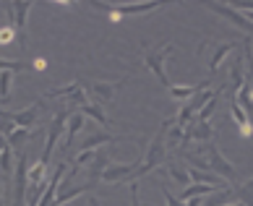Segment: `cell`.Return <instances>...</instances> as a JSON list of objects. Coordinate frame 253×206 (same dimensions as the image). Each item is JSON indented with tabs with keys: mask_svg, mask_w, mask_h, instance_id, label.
Masks as SVG:
<instances>
[{
	"mask_svg": "<svg viewBox=\"0 0 253 206\" xmlns=\"http://www.w3.org/2000/svg\"><path fill=\"white\" fill-rule=\"evenodd\" d=\"M199 157H206L209 170L217 172L219 177H224V180H232V183L238 180V170L232 167V162H227V159L222 157V152H219V146H217V141H214V138H211V141H204Z\"/></svg>",
	"mask_w": 253,
	"mask_h": 206,
	"instance_id": "obj_1",
	"label": "cell"
},
{
	"mask_svg": "<svg viewBox=\"0 0 253 206\" xmlns=\"http://www.w3.org/2000/svg\"><path fill=\"white\" fill-rule=\"evenodd\" d=\"M97 8V11H105L110 21H120L123 16H136V13H149L154 11V8H159L162 3H157V0H152V3H130V5H107V3H91Z\"/></svg>",
	"mask_w": 253,
	"mask_h": 206,
	"instance_id": "obj_2",
	"label": "cell"
},
{
	"mask_svg": "<svg viewBox=\"0 0 253 206\" xmlns=\"http://www.w3.org/2000/svg\"><path fill=\"white\" fill-rule=\"evenodd\" d=\"M120 86V81H91V83H84V91L89 94V102L91 105H107V102L112 99V94H115V89Z\"/></svg>",
	"mask_w": 253,
	"mask_h": 206,
	"instance_id": "obj_3",
	"label": "cell"
},
{
	"mask_svg": "<svg viewBox=\"0 0 253 206\" xmlns=\"http://www.w3.org/2000/svg\"><path fill=\"white\" fill-rule=\"evenodd\" d=\"M172 52H175L172 44H165V47H159L157 52H149V55H146V65H149V68H152V71L157 73V79L162 81V86H167V89L172 86V81L167 79V73H165V60L170 58Z\"/></svg>",
	"mask_w": 253,
	"mask_h": 206,
	"instance_id": "obj_4",
	"label": "cell"
},
{
	"mask_svg": "<svg viewBox=\"0 0 253 206\" xmlns=\"http://www.w3.org/2000/svg\"><path fill=\"white\" fill-rule=\"evenodd\" d=\"M71 115H73V112H58V115H55L52 125H50V136H47V144H44V152H42V157H40V162H42V165H50L52 149H55V144H58V138H60L63 128H65V120H71Z\"/></svg>",
	"mask_w": 253,
	"mask_h": 206,
	"instance_id": "obj_5",
	"label": "cell"
},
{
	"mask_svg": "<svg viewBox=\"0 0 253 206\" xmlns=\"http://www.w3.org/2000/svg\"><path fill=\"white\" fill-rule=\"evenodd\" d=\"M209 8L214 13H219V16H224L227 21H232L235 26H240L243 32H248V34H253V21H248L246 16H243L240 11H235L232 5H222V3H209Z\"/></svg>",
	"mask_w": 253,
	"mask_h": 206,
	"instance_id": "obj_6",
	"label": "cell"
},
{
	"mask_svg": "<svg viewBox=\"0 0 253 206\" xmlns=\"http://www.w3.org/2000/svg\"><path fill=\"white\" fill-rule=\"evenodd\" d=\"M18 167H16V177H13V201H16V206H21V201H24V188L29 185V170H26V154H21L18 157V162H16Z\"/></svg>",
	"mask_w": 253,
	"mask_h": 206,
	"instance_id": "obj_7",
	"label": "cell"
},
{
	"mask_svg": "<svg viewBox=\"0 0 253 206\" xmlns=\"http://www.w3.org/2000/svg\"><path fill=\"white\" fill-rule=\"evenodd\" d=\"M40 107H42V99L34 102L32 107H26L21 112H3V120H11V123H16L18 128H29L37 123V115H40Z\"/></svg>",
	"mask_w": 253,
	"mask_h": 206,
	"instance_id": "obj_8",
	"label": "cell"
},
{
	"mask_svg": "<svg viewBox=\"0 0 253 206\" xmlns=\"http://www.w3.org/2000/svg\"><path fill=\"white\" fill-rule=\"evenodd\" d=\"M32 5L29 0H24V3H13V24H16V29H18V37H21V47L26 50V13L32 11Z\"/></svg>",
	"mask_w": 253,
	"mask_h": 206,
	"instance_id": "obj_9",
	"label": "cell"
},
{
	"mask_svg": "<svg viewBox=\"0 0 253 206\" xmlns=\"http://www.w3.org/2000/svg\"><path fill=\"white\" fill-rule=\"evenodd\" d=\"M107 167H112V165H110V157H107L105 149H99L97 157H94V162L89 165V180H86V183H89V185H97V183L102 180V175H105Z\"/></svg>",
	"mask_w": 253,
	"mask_h": 206,
	"instance_id": "obj_10",
	"label": "cell"
},
{
	"mask_svg": "<svg viewBox=\"0 0 253 206\" xmlns=\"http://www.w3.org/2000/svg\"><path fill=\"white\" fill-rule=\"evenodd\" d=\"M214 138V130H211V125L209 123H201V120H196V123L185 130V141L183 144H191V141H211Z\"/></svg>",
	"mask_w": 253,
	"mask_h": 206,
	"instance_id": "obj_11",
	"label": "cell"
},
{
	"mask_svg": "<svg viewBox=\"0 0 253 206\" xmlns=\"http://www.w3.org/2000/svg\"><path fill=\"white\" fill-rule=\"evenodd\" d=\"M211 47L214 50H211V55H209V60H206V63H209V71L214 73L219 68V63L227 58L232 50H235V42H211Z\"/></svg>",
	"mask_w": 253,
	"mask_h": 206,
	"instance_id": "obj_12",
	"label": "cell"
},
{
	"mask_svg": "<svg viewBox=\"0 0 253 206\" xmlns=\"http://www.w3.org/2000/svg\"><path fill=\"white\" fill-rule=\"evenodd\" d=\"M84 112L79 110V112H73L71 115V120H68V136H65V141H63V154H68L71 152V144H73V138H76V133L84 128Z\"/></svg>",
	"mask_w": 253,
	"mask_h": 206,
	"instance_id": "obj_13",
	"label": "cell"
},
{
	"mask_svg": "<svg viewBox=\"0 0 253 206\" xmlns=\"http://www.w3.org/2000/svg\"><path fill=\"white\" fill-rule=\"evenodd\" d=\"M230 112H232V118H235V123H238V128H240V133L246 136V138L253 136V125H251V120H248V115H246V110L238 105V99H235V102H230Z\"/></svg>",
	"mask_w": 253,
	"mask_h": 206,
	"instance_id": "obj_14",
	"label": "cell"
},
{
	"mask_svg": "<svg viewBox=\"0 0 253 206\" xmlns=\"http://www.w3.org/2000/svg\"><path fill=\"white\" fill-rule=\"evenodd\" d=\"M44 177H47V165L37 162L29 167V191H37V188H47V183H44Z\"/></svg>",
	"mask_w": 253,
	"mask_h": 206,
	"instance_id": "obj_15",
	"label": "cell"
},
{
	"mask_svg": "<svg viewBox=\"0 0 253 206\" xmlns=\"http://www.w3.org/2000/svg\"><path fill=\"white\" fill-rule=\"evenodd\" d=\"M246 76H243V60L232 63V86H230V102H235V94H240V89L246 86Z\"/></svg>",
	"mask_w": 253,
	"mask_h": 206,
	"instance_id": "obj_16",
	"label": "cell"
},
{
	"mask_svg": "<svg viewBox=\"0 0 253 206\" xmlns=\"http://www.w3.org/2000/svg\"><path fill=\"white\" fill-rule=\"evenodd\" d=\"M204 86L206 83L201 81V83H196V86H170V97L172 99H177V102H185V99H191V97H196V91H204Z\"/></svg>",
	"mask_w": 253,
	"mask_h": 206,
	"instance_id": "obj_17",
	"label": "cell"
},
{
	"mask_svg": "<svg viewBox=\"0 0 253 206\" xmlns=\"http://www.w3.org/2000/svg\"><path fill=\"white\" fill-rule=\"evenodd\" d=\"M211 191H219V188H214V185H204V183H193V185H188V188L183 191V201L201 199V196H209Z\"/></svg>",
	"mask_w": 253,
	"mask_h": 206,
	"instance_id": "obj_18",
	"label": "cell"
},
{
	"mask_svg": "<svg viewBox=\"0 0 253 206\" xmlns=\"http://www.w3.org/2000/svg\"><path fill=\"white\" fill-rule=\"evenodd\" d=\"M235 191V201H240V204H246V206H253V177L248 183H243V185H238V188H232Z\"/></svg>",
	"mask_w": 253,
	"mask_h": 206,
	"instance_id": "obj_19",
	"label": "cell"
},
{
	"mask_svg": "<svg viewBox=\"0 0 253 206\" xmlns=\"http://www.w3.org/2000/svg\"><path fill=\"white\" fill-rule=\"evenodd\" d=\"M81 112H84L86 118H94L99 125H110V120H107L105 112H102V107H99V105H91V102H86V105L81 107Z\"/></svg>",
	"mask_w": 253,
	"mask_h": 206,
	"instance_id": "obj_20",
	"label": "cell"
},
{
	"mask_svg": "<svg viewBox=\"0 0 253 206\" xmlns=\"http://www.w3.org/2000/svg\"><path fill=\"white\" fill-rule=\"evenodd\" d=\"M112 141H118V136H110V133L89 136V138H84V152H91L94 146H99V144H112Z\"/></svg>",
	"mask_w": 253,
	"mask_h": 206,
	"instance_id": "obj_21",
	"label": "cell"
},
{
	"mask_svg": "<svg viewBox=\"0 0 253 206\" xmlns=\"http://www.w3.org/2000/svg\"><path fill=\"white\" fill-rule=\"evenodd\" d=\"M219 94H222V89H217V94H214L209 102H206V105H204V110L199 112V115H196V120H201V123H209L211 112L217 110V99H219Z\"/></svg>",
	"mask_w": 253,
	"mask_h": 206,
	"instance_id": "obj_22",
	"label": "cell"
},
{
	"mask_svg": "<svg viewBox=\"0 0 253 206\" xmlns=\"http://www.w3.org/2000/svg\"><path fill=\"white\" fill-rule=\"evenodd\" d=\"M11 172H13V146L5 141L3 144V175L11 177Z\"/></svg>",
	"mask_w": 253,
	"mask_h": 206,
	"instance_id": "obj_23",
	"label": "cell"
},
{
	"mask_svg": "<svg viewBox=\"0 0 253 206\" xmlns=\"http://www.w3.org/2000/svg\"><path fill=\"white\" fill-rule=\"evenodd\" d=\"M26 138H29V130H26V128H13L11 133L5 136V141L11 144V146H21Z\"/></svg>",
	"mask_w": 253,
	"mask_h": 206,
	"instance_id": "obj_24",
	"label": "cell"
},
{
	"mask_svg": "<svg viewBox=\"0 0 253 206\" xmlns=\"http://www.w3.org/2000/svg\"><path fill=\"white\" fill-rule=\"evenodd\" d=\"M16 24L13 21H8L5 26H3V29H0V42H3V44H11L13 42V37H16Z\"/></svg>",
	"mask_w": 253,
	"mask_h": 206,
	"instance_id": "obj_25",
	"label": "cell"
},
{
	"mask_svg": "<svg viewBox=\"0 0 253 206\" xmlns=\"http://www.w3.org/2000/svg\"><path fill=\"white\" fill-rule=\"evenodd\" d=\"M167 172H170L180 185H185V188H188V185H193V183H191V172H183V170H177V167H167Z\"/></svg>",
	"mask_w": 253,
	"mask_h": 206,
	"instance_id": "obj_26",
	"label": "cell"
},
{
	"mask_svg": "<svg viewBox=\"0 0 253 206\" xmlns=\"http://www.w3.org/2000/svg\"><path fill=\"white\" fill-rule=\"evenodd\" d=\"M94 157H97V154H91V152H81V154L76 157V162H73V170H71V172H79L84 165H91V162H94Z\"/></svg>",
	"mask_w": 253,
	"mask_h": 206,
	"instance_id": "obj_27",
	"label": "cell"
},
{
	"mask_svg": "<svg viewBox=\"0 0 253 206\" xmlns=\"http://www.w3.org/2000/svg\"><path fill=\"white\" fill-rule=\"evenodd\" d=\"M29 68V63L26 60H8V58H3V71H26Z\"/></svg>",
	"mask_w": 253,
	"mask_h": 206,
	"instance_id": "obj_28",
	"label": "cell"
},
{
	"mask_svg": "<svg viewBox=\"0 0 253 206\" xmlns=\"http://www.w3.org/2000/svg\"><path fill=\"white\" fill-rule=\"evenodd\" d=\"M11 86H13V71H3V102L11 97Z\"/></svg>",
	"mask_w": 253,
	"mask_h": 206,
	"instance_id": "obj_29",
	"label": "cell"
},
{
	"mask_svg": "<svg viewBox=\"0 0 253 206\" xmlns=\"http://www.w3.org/2000/svg\"><path fill=\"white\" fill-rule=\"evenodd\" d=\"M159 188H162V193H165V199H167V206H185V201L183 199H175V196L167 191V185L165 183H159Z\"/></svg>",
	"mask_w": 253,
	"mask_h": 206,
	"instance_id": "obj_30",
	"label": "cell"
},
{
	"mask_svg": "<svg viewBox=\"0 0 253 206\" xmlns=\"http://www.w3.org/2000/svg\"><path fill=\"white\" fill-rule=\"evenodd\" d=\"M130 206H141V201H138V185L130 183Z\"/></svg>",
	"mask_w": 253,
	"mask_h": 206,
	"instance_id": "obj_31",
	"label": "cell"
},
{
	"mask_svg": "<svg viewBox=\"0 0 253 206\" xmlns=\"http://www.w3.org/2000/svg\"><path fill=\"white\" fill-rule=\"evenodd\" d=\"M32 68H34V71H44V68H47V60H44V58H37V60L32 63Z\"/></svg>",
	"mask_w": 253,
	"mask_h": 206,
	"instance_id": "obj_32",
	"label": "cell"
},
{
	"mask_svg": "<svg viewBox=\"0 0 253 206\" xmlns=\"http://www.w3.org/2000/svg\"><path fill=\"white\" fill-rule=\"evenodd\" d=\"M232 206H246V204H240V201H238V204H232Z\"/></svg>",
	"mask_w": 253,
	"mask_h": 206,
	"instance_id": "obj_33",
	"label": "cell"
}]
</instances>
